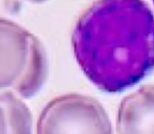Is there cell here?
Segmentation results:
<instances>
[{
	"label": "cell",
	"mask_w": 154,
	"mask_h": 134,
	"mask_svg": "<svg viewBox=\"0 0 154 134\" xmlns=\"http://www.w3.org/2000/svg\"><path fill=\"white\" fill-rule=\"evenodd\" d=\"M71 45L93 85L123 92L154 69V14L144 1H97L78 18Z\"/></svg>",
	"instance_id": "1"
},
{
	"label": "cell",
	"mask_w": 154,
	"mask_h": 134,
	"mask_svg": "<svg viewBox=\"0 0 154 134\" xmlns=\"http://www.w3.org/2000/svg\"><path fill=\"white\" fill-rule=\"evenodd\" d=\"M36 134H114L107 111L97 99L81 93L56 96L43 107Z\"/></svg>",
	"instance_id": "2"
},
{
	"label": "cell",
	"mask_w": 154,
	"mask_h": 134,
	"mask_svg": "<svg viewBox=\"0 0 154 134\" xmlns=\"http://www.w3.org/2000/svg\"><path fill=\"white\" fill-rule=\"evenodd\" d=\"M32 36L19 23L0 17V91L13 89L22 77Z\"/></svg>",
	"instance_id": "3"
},
{
	"label": "cell",
	"mask_w": 154,
	"mask_h": 134,
	"mask_svg": "<svg viewBox=\"0 0 154 134\" xmlns=\"http://www.w3.org/2000/svg\"><path fill=\"white\" fill-rule=\"evenodd\" d=\"M116 134H154V85L142 86L121 102Z\"/></svg>",
	"instance_id": "4"
},
{
	"label": "cell",
	"mask_w": 154,
	"mask_h": 134,
	"mask_svg": "<svg viewBox=\"0 0 154 134\" xmlns=\"http://www.w3.org/2000/svg\"><path fill=\"white\" fill-rule=\"evenodd\" d=\"M48 75V58L42 41L32 34L26 67L13 91L22 100L37 94L43 87Z\"/></svg>",
	"instance_id": "5"
},
{
	"label": "cell",
	"mask_w": 154,
	"mask_h": 134,
	"mask_svg": "<svg viewBox=\"0 0 154 134\" xmlns=\"http://www.w3.org/2000/svg\"><path fill=\"white\" fill-rule=\"evenodd\" d=\"M0 103L8 120V134H32V115L29 106L12 89L0 91Z\"/></svg>",
	"instance_id": "6"
},
{
	"label": "cell",
	"mask_w": 154,
	"mask_h": 134,
	"mask_svg": "<svg viewBox=\"0 0 154 134\" xmlns=\"http://www.w3.org/2000/svg\"><path fill=\"white\" fill-rule=\"evenodd\" d=\"M0 134H8V120L1 103H0Z\"/></svg>",
	"instance_id": "7"
}]
</instances>
